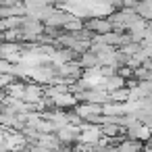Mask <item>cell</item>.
<instances>
[{"mask_svg": "<svg viewBox=\"0 0 152 152\" xmlns=\"http://www.w3.org/2000/svg\"><path fill=\"white\" fill-rule=\"evenodd\" d=\"M19 2H23V4H25V2H29V0H19Z\"/></svg>", "mask_w": 152, "mask_h": 152, "instance_id": "cell-8", "label": "cell"}, {"mask_svg": "<svg viewBox=\"0 0 152 152\" xmlns=\"http://www.w3.org/2000/svg\"><path fill=\"white\" fill-rule=\"evenodd\" d=\"M21 15H27V9L23 2H19V0H2L0 2V21H7L11 17H21Z\"/></svg>", "mask_w": 152, "mask_h": 152, "instance_id": "cell-3", "label": "cell"}, {"mask_svg": "<svg viewBox=\"0 0 152 152\" xmlns=\"http://www.w3.org/2000/svg\"><path fill=\"white\" fill-rule=\"evenodd\" d=\"M77 63H79V67H81L83 71H92V69H100V67H102L98 54H94L92 50L79 54V56H77Z\"/></svg>", "mask_w": 152, "mask_h": 152, "instance_id": "cell-4", "label": "cell"}, {"mask_svg": "<svg viewBox=\"0 0 152 152\" xmlns=\"http://www.w3.org/2000/svg\"><path fill=\"white\" fill-rule=\"evenodd\" d=\"M127 83H129V79H125V77H123V75H119V73H113V75L104 77V88H106V92H113V90L125 88Z\"/></svg>", "mask_w": 152, "mask_h": 152, "instance_id": "cell-5", "label": "cell"}, {"mask_svg": "<svg viewBox=\"0 0 152 152\" xmlns=\"http://www.w3.org/2000/svg\"><path fill=\"white\" fill-rule=\"evenodd\" d=\"M0 2H2V0H0Z\"/></svg>", "mask_w": 152, "mask_h": 152, "instance_id": "cell-9", "label": "cell"}, {"mask_svg": "<svg viewBox=\"0 0 152 152\" xmlns=\"http://www.w3.org/2000/svg\"><path fill=\"white\" fill-rule=\"evenodd\" d=\"M108 19H110V23H113V27H115L117 31H129L137 21H142V17H140L133 9H119V11H113V13L108 15Z\"/></svg>", "mask_w": 152, "mask_h": 152, "instance_id": "cell-1", "label": "cell"}, {"mask_svg": "<svg viewBox=\"0 0 152 152\" xmlns=\"http://www.w3.org/2000/svg\"><path fill=\"white\" fill-rule=\"evenodd\" d=\"M83 27H86L88 31H92L94 36H106V34L115 31L110 19H108V17H100V15H94V17L86 19V21H83Z\"/></svg>", "mask_w": 152, "mask_h": 152, "instance_id": "cell-2", "label": "cell"}, {"mask_svg": "<svg viewBox=\"0 0 152 152\" xmlns=\"http://www.w3.org/2000/svg\"><path fill=\"white\" fill-rule=\"evenodd\" d=\"M4 98V88H0V100Z\"/></svg>", "mask_w": 152, "mask_h": 152, "instance_id": "cell-7", "label": "cell"}, {"mask_svg": "<svg viewBox=\"0 0 152 152\" xmlns=\"http://www.w3.org/2000/svg\"><path fill=\"white\" fill-rule=\"evenodd\" d=\"M98 127H100V131H102L104 137H117V135L125 133L119 123H102V125H98Z\"/></svg>", "mask_w": 152, "mask_h": 152, "instance_id": "cell-6", "label": "cell"}]
</instances>
